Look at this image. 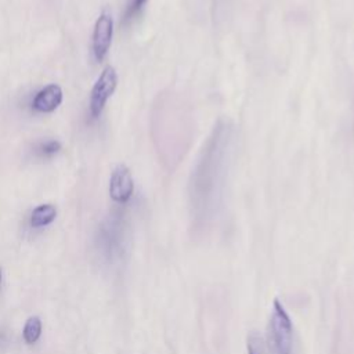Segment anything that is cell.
<instances>
[{
	"label": "cell",
	"mask_w": 354,
	"mask_h": 354,
	"mask_svg": "<svg viewBox=\"0 0 354 354\" xmlns=\"http://www.w3.org/2000/svg\"><path fill=\"white\" fill-rule=\"evenodd\" d=\"M0 281H1V270H0Z\"/></svg>",
	"instance_id": "obj_12"
},
{
	"label": "cell",
	"mask_w": 354,
	"mask_h": 354,
	"mask_svg": "<svg viewBox=\"0 0 354 354\" xmlns=\"http://www.w3.org/2000/svg\"><path fill=\"white\" fill-rule=\"evenodd\" d=\"M41 335V321L39 317L33 315V317H29L24 325V329H22V336H24V340L28 343V344H33L39 340Z\"/></svg>",
	"instance_id": "obj_8"
},
{
	"label": "cell",
	"mask_w": 354,
	"mask_h": 354,
	"mask_svg": "<svg viewBox=\"0 0 354 354\" xmlns=\"http://www.w3.org/2000/svg\"><path fill=\"white\" fill-rule=\"evenodd\" d=\"M148 3V0H127L124 11H123V17H122V22L124 25L131 24L144 10L145 4Z\"/></svg>",
	"instance_id": "obj_9"
},
{
	"label": "cell",
	"mask_w": 354,
	"mask_h": 354,
	"mask_svg": "<svg viewBox=\"0 0 354 354\" xmlns=\"http://www.w3.org/2000/svg\"><path fill=\"white\" fill-rule=\"evenodd\" d=\"M59 149H61V142L57 140H48L44 144H41V147H40V152L44 156H53L57 152H59Z\"/></svg>",
	"instance_id": "obj_11"
},
{
	"label": "cell",
	"mask_w": 354,
	"mask_h": 354,
	"mask_svg": "<svg viewBox=\"0 0 354 354\" xmlns=\"http://www.w3.org/2000/svg\"><path fill=\"white\" fill-rule=\"evenodd\" d=\"M246 351L248 354H264V340L256 330L249 332L246 337Z\"/></svg>",
	"instance_id": "obj_10"
},
{
	"label": "cell",
	"mask_w": 354,
	"mask_h": 354,
	"mask_svg": "<svg viewBox=\"0 0 354 354\" xmlns=\"http://www.w3.org/2000/svg\"><path fill=\"white\" fill-rule=\"evenodd\" d=\"M267 346L271 354L293 353V324L278 299L272 301V313L267 329Z\"/></svg>",
	"instance_id": "obj_2"
},
{
	"label": "cell",
	"mask_w": 354,
	"mask_h": 354,
	"mask_svg": "<svg viewBox=\"0 0 354 354\" xmlns=\"http://www.w3.org/2000/svg\"><path fill=\"white\" fill-rule=\"evenodd\" d=\"M113 36V19L108 12H101L97 18L93 29V53L98 62H102L106 57Z\"/></svg>",
	"instance_id": "obj_4"
},
{
	"label": "cell",
	"mask_w": 354,
	"mask_h": 354,
	"mask_svg": "<svg viewBox=\"0 0 354 354\" xmlns=\"http://www.w3.org/2000/svg\"><path fill=\"white\" fill-rule=\"evenodd\" d=\"M134 192V181L130 169L126 165H118L109 178V196L118 203L130 201Z\"/></svg>",
	"instance_id": "obj_5"
},
{
	"label": "cell",
	"mask_w": 354,
	"mask_h": 354,
	"mask_svg": "<svg viewBox=\"0 0 354 354\" xmlns=\"http://www.w3.org/2000/svg\"><path fill=\"white\" fill-rule=\"evenodd\" d=\"M62 98H64L62 88L58 84L51 83L37 91L32 105L37 112L50 113V112H54L61 105Z\"/></svg>",
	"instance_id": "obj_6"
},
{
	"label": "cell",
	"mask_w": 354,
	"mask_h": 354,
	"mask_svg": "<svg viewBox=\"0 0 354 354\" xmlns=\"http://www.w3.org/2000/svg\"><path fill=\"white\" fill-rule=\"evenodd\" d=\"M231 129L227 123L214 127L191 177V201L196 210L207 212L216 205L228 160Z\"/></svg>",
	"instance_id": "obj_1"
},
{
	"label": "cell",
	"mask_w": 354,
	"mask_h": 354,
	"mask_svg": "<svg viewBox=\"0 0 354 354\" xmlns=\"http://www.w3.org/2000/svg\"><path fill=\"white\" fill-rule=\"evenodd\" d=\"M118 86V75L113 66L106 65L100 73L90 93V113L93 118H98L104 111L108 100L112 97Z\"/></svg>",
	"instance_id": "obj_3"
},
{
	"label": "cell",
	"mask_w": 354,
	"mask_h": 354,
	"mask_svg": "<svg viewBox=\"0 0 354 354\" xmlns=\"http://www.w3.org/2000/svg\"><path fill=\"white\" fill-rule=\"evenodd\" d=\"M57 217V207L51 203H43L33 209L30 214V224L32 227H44L51 224Z\"/></svg>",
	"instance_id": "obj_7"
}]
</instances>
